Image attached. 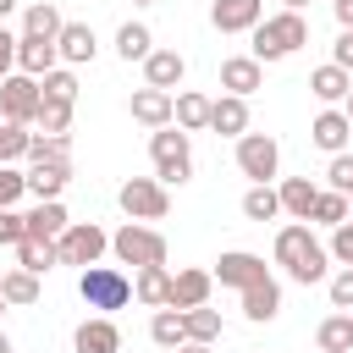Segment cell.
I'll use <instances>...</instances> for the list:
<instances>
[{
	"instance_id": "cell-29",
	"label": "cell",
	"mask_w": 353,
	"mask_h": 353,
	"mask_svg": "<svg viewBox=\"0 0 353 353\" xmlns=\"http://www.w3.org/2000/svg\"><path fill=\"white\" fill-rule=\"evenodd\" d=\"M116 55H121L127 66H132V61L143 66V61L154 55V33H149L143 22H121V28H116Z\"/></svg>"
},
{
	"instance_id": "cell-43",
	"label": "cell",
	"mask_w": 353,
	"mask_h": 353,
	"mask_svg": "<svg viewBox=\"0 0 353 353\" xmlns=\"http://www.w3.org/2000/svg\"><path fill=\"white\" fill-rule=\"evenodd\" d=\"M28 243V215L22 210H0V248H17Z\"/></svg>"
},
{
	"instance_id": "cell-17",
	"label": "cell",
	"mask_w": 353,
	"mask_h": 353,
	"mask_svg": "<svg viewBox=\"0 0 353 353\" xmlns=\"http://www.w3.org/2000/svg\"><path fill=\"white\" fill-rule=\"evenodd\" d=\"M254 88H265V66H259L254 55H226V61H221V94L248 99Z\"/></svg>"
},
{
	"instance_id": "cell-19",
	"label": "cell",
	"mask_w": 353,
	"mask_h": 353,
	"mask_svg": "<svg viewBox=\"0 0 353 353\" xmlns=\"http://www.w3.org/2000/svg\"><path fill=\"white\" fill-rule=\"evenodd\" d=\"M55 66H61L55 39H22V44H17V72H22V77H39V83H44Z\"/></svg>"
},
{
	"instance_id": "cell-16",
	"label": "cell",
	"mask_w": 353,
	"mask_h": 353,
	"mask_svg": "<svg viewBox=\"0 0 353 353\" xmlns=\"http://www.w3.org/2000/svg\"><path fill=\"white\" fill-rule=\"evenodd\" d=\"M55 50H61V66H88L94 55H99V33L88 28V22H66L61 28V39H55Z\"/></svg>"
},
{
	"instance_id": "cell-11",
	"label": "cell",
	"mask_w": 353,
	"mask_h": 353,
	"mask_svg": "<svg viewBox=\"0 0 353 353\" xmlns=\"http://www.w3.org/2000/svg\"><path fill=\"white\" fill-rule=\"evenodd\" d=\"M127 116H132L138 127L160 132V127H171V121H176V94H165V88H132Z\"/></svg>"
},
{
	"instance_id": "cell-12",
	"label": "cell",
	"mask_w": 353,
	"mask_h": 353,
	"mask_svg": "<svg viewBox=\"0 0 353 353\" xmlns=\"http://www.w3.org/2000/svg\"><path fill=\"white\" fill-rule=\"evenodd\" d=\"M347 138H353V121L342 116V105H325V110L309 121V143L325 149V154H347Z\"/></svg>"
},
{
	"instance_id": "cell-37",
	"label": "cell",
	"mask_w": 353,
	"mask_h": 353,
	"mask_svg": "<svg viewBox=\"0 0 353 353\" xmlns=\"http://www.w3.org/2000/svg\"><path fill=\"white\" fill-rule=\"evenodd\" d=\"M182 320H188V342H204V347H215V342H221V331H226V325H221V314H215L210 303H204V309H182Z\"/></svg>"
},
{
	"instance_id": "cell-41",
	"label": "cell",
	"mask_w": 353,
	"mask_h": 353,
	"mask_svg": "<svg viewBox=\"0 0 353 353\" xmlns=\"http://www.w3.org/2000/svg\"><path fill=\"white\" fill-rule=\"evenodd\" d=\"M325 292H331V309H347V314H353V265H342V270H331V281H325Z\"/></svg>"
},
{
	"instance_id": "cell-31",
	"label": "cell",
	"mask_w": 353,
	"mask_h": 353,
	"mask_svg": "<svg viewBox=\"0 0 353 353\" xmlns=\"http://www.w3.org/2000/svg\"><path fill=\"white\" fill-rule=\"evenodd\" d=\"M149 342L165 347V353H176V347L188 342V320H182V309H154V320H149Z\"/></svg>"
},
{
	"instance_id": "cell-39",
	"label": "cell",
	"mask_w": 353,
	"mask_h": 353,
	"mask_svg": "<svg viewBox=\"0 0 353 353\" xmlns=\"http://www.w3.org/2000/svg\"><path fill=\"white\" fill-rule=\"evenodd\" d=\"M28 143H33V132H28V127H11V121H0V165H17V160H28Z\"/></svg>"
},
{
	"instance_id": "cell-10",
	"label": "cell",
	"mask_w": 353,
	"mask_h": 353,
	"mask_svg": "<svg viewBox=\"0 0 353 353\" xmlns=\"http://www.w3.org/2000/svg\"><path fill=\"white\" fill-rule=\"evenodd\" d=\"M215 287H232V292H248V287H259L265 276H270V265L259 259V254H248V248H226L221 259H215Z\"/></svg>"
},
{
	"instance_id": "cell-1",
	"label": "cell",
	"mask_w": 353,
	"mask_h": 353,
	"mask_svg": "<svg viewBox=\"0 0 353 353\" xmlns=\"http://www.w3.org/2000/svg\"><path fill=\"white\" fill-rule=\"evenodd\" d=\"M270 254H276V265L287 270V281H298V287L331 281V248L314 237V226H309V221H292V226H281Z\"/></svg>"
},
{
	"instance_id": "cell-38",
	"label": "cell",
	"mask_w": 353,
	"mask_h": 353,
	"mask_svg": "<svg viewBox=\"0 0 353 353\" xmlns=\"http://www.w3.org/2000/svg\"><path fill=\"white\" fill-rule=\"evenodd\" d=\"M72 110H77L72 99H50V94H44V105H39L33 127H39V132H50V138H61V132L72 127Z\"/></svg>"
},
{
	"instance_id": "cell-3",
	"label": "cell",
	"mask_w": 353,
	"mask_h": 353,
	"mask_svg": "<svg viewBox=\"0 0 353 353\" xmlns=\"http://www.w3.org/2000/svg\"><path fill=\"white\" fill-rule=\"evenodd\" d=\"M149 165H154V176L165 188H182L193 176V132H182L176 121L160 127V132H149Z\"/></svg>"
},
{
	"instance_id": "cell-33",
	"label": "cell",
	"mask_w": 353,
	"mask_h": 353,
	"mask_svg": "<svg viewBox=\"0 0 353 353\" xmlns=\"http://www.w3.org/2000/svg\"><path fill=\"white\" fill-rule=\"evenodd\" d=\"M243 215L259 221V226L276 221V215H281V193H276V182H254V188L243 193Z\"/></svg>"
},
{
	"instance_id": "cell-8",
	"label": "cell",
	"mask_w": 353,
	"mask_h": 353,
	"mask_svg": "<svg viewBox=\"0 0 353 353\" xmlns=\"http://www.w3.org/2000/svg\"><path fill=\"white\" fill-rule=\"evenodd\" d=\"M237 171L248 176V188H254V182H276V176H281V143H276L270 132H254V127H248V132L237 138Z\"/></svg>"
},
{
	"instance_id": "cell-50",
	"label": "cell",
	"mask_w": 353,
	"mask_h": 353,
	"mask_svg": "<svg viewBox=\"0 0 353 353\" xmlns=\"http://www.w3.org/2000/svg\"><path fill=\"white\" fill-rule=\"evenodd\" d=\"M303 6H309V0H281V11H303Z\"/></svg>"
},
{
	"instance_id": "cell-56",
	"label": "cell",
	"mask_w": 353,
	"mask_h": 353,
	"mask_svg": "<svg viewBox=\"0 0 353 353\" xmlns=\"http://www.w3.org/2000/svg\"><path fill=\"white\" fill-rule=\"evenodd\" d=\"M347 204H353V193H347Z\"/></svg>"
},
{
	"instance_id": "cell-53",
	"label": "cell",
	"mask_w": 353,
	"mask_h": 353,
	"mask_svg": "<svg viewBox=\"0 0 353 353\" xmlns=\"http://www.w3.org/2000/svg\"><path fill=\"white\" fill-rule=\"evenodd\" d=\"M0 353H11V336H6V331H0Z\"/></svg>"
},
{
	"instance_id": "cell-46",
	"label": "cell",
	"mask_w": 353,
	"mask_h": 353,
	"mask_svg": "<svg viewBox=\"0 0 353 353\" xmlns=\"http://www.w3.org/2000/svg\"><path fill=\"white\" fill-rule=\"evenodd\" d=\"M17 44H22V33H11V28L0 22V83L17 72Z\"/></svg>"
},
{
	"instance_id": "cell-9",
	"label": "cell",
	"mask_w": 353,
	"mask_h": 353,
	"mask_svg": "<svg viewBox=\"0 0 353 353\" xmlns=\"http://www.w3.org/2000/svg\"><path fill=\"white\" fill-rule=\"evenodd\" d=\"M39 105H44V88H39V77H22V72H11V77L0 83V121H11V127H33Z\"/></svg>"
},
{
	"instance_id": "cell-25",
	"label": "cell",
	"mask_w": 353,
	"mask_h": 353,
	"mask_svg": "<svg viewBox=\"0 0 353 353\" xmlns=\"http://www.w3.org/2000/svg\"><path fill=\"white\" fill-rule=\"evenodd\" d=\"M132 298L149 303V309H171V270L165 265H143L132 276Z\"/></svg>"
},
{
	"instance_id": "cell-55",
	"label": "cell",
	"mask_w": 353,
	"mask_h": 353,
	"mask_svg": "<svg viewBox=\"0 0 353 353\" xmlns=\"http://www.w3.org/2000/svg\"><path fill=\"white\" fill-rule=\"evenodd\" d=\"M132 6H154V0H132Z\"/></svg>"
},
{
	"instance_id": "cell-6",
	"label": "cell",
	"mask_w": 353,
	"mask_h": 353,
	"mask_svg": "<svg viewBox=\"0 0 353 353\" xmlns=\"http://www.w3.org/2000/svg\"><path fill=\"white\" fill-rule=\"evenodd\" d=\"M116 204H121V215L127 221H165L171 215V188L160 182V176H127L121 188H116Z\"/></svg>"
},
{
	"instance_id": "cell-36",
	"label": "cell",
	"mask_w": 353,
	"mask_h": 353,
	"mask_svg": "<svg viewBox=\"0 0 353 353\" xmlns=\"http://www.w3.org/2000/svg\"><path fill=\"white\" fill-rule=\"evenodd\" d=\"M61 265V254H55V243H17V270H33V276H50Z\"/></svg>"
},
{
	"instance_id": "cell-7",
	"label": "cell",
	"mask_w": 353,
	"mask_h": 353,
	"mask_svg": "<svg viewBox=\"0 0 353 353\" xmlns=\"http://www.w3.org/2000/svg\"><path fill=\"white\" fill-rule=\"evenodd\" d=\"M55 254H61V265L88 270V265H99V259L110 254V232L94 226V221H72V226L55 237Z\"/></svg>"
},
{
	"instance_id": "cell-24",
	"label": "cell",
	"mask_w": 353,
	"mask_h": 353,
	"mask_svg": "<svg viewBox=\"0 0 353 353\" xmlns=\"http://www.w3.org/2000/svg\"><path fill=\"white\" fill-rule=\"evenodd\" d=\"M243 298V314L254 320V325H270L276 314H281V281L276 276H265L259 287H248V292H237Z\"/></svg>"
},
{
	"instance_id": "cell-28",
	"label": "cell",
	"mask_w": 353,
	"mask_h": 353,
	"mask_svg": "<svg viewBox=\"0 0 353 353\" xmlns=\"http://www.w3.org/2000/svg\"><path fill=\"white\" fill-rule=\"evenodd\" d=\"M210 94H199V88H176V127L182 132H210Z\"/></svg>"
},
{
	"instance_id": "cell-14",
	"label": "cell",
	"mask_w": 353,
	"mask_h": 353,
	"mask_svg": "<svg viewBox=\"0 0 353 353\" xmlns=\"http://www.w3.org/2000/svg\"><path fill=\"white\" fill-rule=\"evenodd\" d=\"M72 353H121V325L110 314H88L72 331Z\"/></svg>"
},
{
	"instance_id": "cell-20",
	"label": "cell",
	"mask_w": 353,
	"mask_h": 353,
	"mask_svg": "<svg viewBox=\"0 0 353 353\" xmlns=\"http://www.w3.org/2000/svg\"><path fill=\"white\" fill-rule=\"evenodd\" d=\"M309 94H314L320 105H342V99L353 94V72H342L336 61H325V66L309 72Z\"/></svg>"
},
{
	"instance_id": "cell-23",
	"label": "cell",
	"mask_w": 353,
	"mask_h": 353,
	"mask_svg": "<svg viewBox=\"0 0 353 353\" xmlns=\"http://www.w3.org/2000/svg\"><path fill=\"white\" fill-rule=\"evenodd\" d=\"M66 226H72V215H66L61 199H44V204L28 210V237H33V243H55Z\"/></svg>"
},
{
	"instance_id": "cell-51",
	"label": "cell",
	"mask_w": 353,
	"mask_h": 353,
	"mask_svg": "<svg viewBox=\"0 0 353 353\" xmlns=\"http://www.w3.org/2000/svg\"><path fill=\"white\" fill-rule=\"evenodd\" d=\"M11 11H17V0H0V22H6V17H11Z\"/></svg>"
},
{
	"instance_id": "cell-35",
	"label": "cell",
	"mask_w": 353,
	"mask_h": 353,
	"mask_svg": "<svg viewBox=\"0 0 353 353\" xmlns=\"http://www.w3.org/2000/svg\"><path fill=\"white\" fill-rule=\"evenodd\" d=\"M353 215V204H347V193H336V188H320V199H314V215H309V226H342Z\"/></svg>"
},
{
	"instance_id": "cell-34",
	"label": "cell",
	"mask_w": 353,
	"mask_h": 353,
	"mask_svg": "<svg viewBox=\"0 0 353 353\" xmlns=\"http://www.w3.org/2000/svg\"><path fill=\"white\" fill-rule=\"evenodd\" d=\"M0 292H6V303H11V309H33L44 287H39V276H33V270H6V276H0Z\"/></svg>"
},
{
	"instance_id": "cell-45",
	"label": "cell",
	"mask_w": 353,
	"mask_h": 353,
	"mask_svg": "<svg viewBox=\"0 0 353 353\" xmlns=\"http://www.w3.org/2000/svg\"><path fill=\"white\" fill-rule=\"evenodd\" d=\"M325 248H331V259H336V265H353V215L331 232V243H325Z\"/></svg>"
},
{
	"instance_id": "cell-54",
	"label": "cell",
	"mask_w": 353,
	"mask_h": 353,
	"mask_svg": "<svg viewBox=\"0 0 353 353\" xmlns=\"http://www.w3.org/2000/svg\"><path fill=\"white\" fill-rule=\"evenodd\" d=\"M6 309H11V303H6V292H0V314H6Z\"/></svg>"
},
{
	"instance_id": "cell-13",
	"label": "cell",
	"mask_w": 353,
	"mask_h": 353,
	"mask_svg": "<svg viewBox=\"0 0 353 353\" xmlns=\"http://www.w3.org/2000/svg\"><path fill=\"white\" fill-rule=\"evenodd\" d=\"M210 292H215V276L210 270H199V265L171 270V309H204Z\"/></svg>"
},
{
	"instance_id": "cell-15",
	"label": "cell",
	"mask_w": 353,
	"mask_h": 353,
	"mask_svg": "<svg viewBox=\"0 0 353 353\" xmlns=\"http://www.w3.org/2000/svg\"><path fill=\"white\" fill-rule=\"evenodd\" d=\"M210 22H215V33H254L265 22V0H215Z\"/></svg>"
},
{
	"instance_id": "cell-44",
	"label": "cell",
	"mask_w": 353,
	"mask_h": 353,
	"mask_svg": "<svg viewBox=\"0 0 353 353\" xmlns=\"http://www.w3.org/2000/svg\"><path fill=\"white\" fill-rule=\"evenodd\" d=\"M325 188L353 193V154H331V165H325Z\"/></svg>"
},
{
	"instance_id": "cell-49",
	"label": "cell",
	"mask_w": 353,
	"mask_h": 353,
	"mask_svg": "<svg viewBox=\"0 0 353 353\" xmlns=\"http://www.w3.org/2000/svg\"><path fill=\"white\" fill-rule=\"evenodd\" d=\"M176 353H215V347H204V342H182Z\"/></svg>"
},
{
	"instance_id": "cell-52",
	"label": "cell",
	"mask_w": 353,
	"mask_h": 353,
	"mask_svg": "<svg viewBox=\"0 0 353 353\" xmlns=\"http://www.w3.org/2000/svg\"><path fill=\"white\" fill-rule=\"evenodd\" d=\"M342 116H347V121H353V94H347V99H342Z\"/></svg>"
},
{
	"instance_id": "cell-40",
	"label": "cell",
	"mask_w": 353,
	"mask_h": 353,
	"mask_svg": "<svg viewBox=\"0 0 353 353\" xmlns=\"http://www.w3.org/2000/svg\"><path fill=\"white\" fill-rule=\"evenodd\" d=\"M39 88H44L50 99H72V105H77V72H72V66H55Z\"/></svg>"
},
{
	"instance_id": "cell-30",
	"label": "cell",
	"mask_w": 353,
	"mask_h": 353,
	"mask_svg": "<svg viewBox=\"0 0 353 353\" xmlns=\"http://www.w3.org/2000/svg\"><path fill=\"white\" fill-rule=\"evenodd\" d=\"M66 182H72V160H66V165H28V193H33L39 204H44V199H61Z\"/></svg>"
},
{
	"instance_id": "cell-26",
	"label": "cell",
	"mask_w": 353,
	"mask_h": 353,
	"mask_svg": "<svg viewBox=\"0 0 353 353\" xmlns=\"http://www.w3.org/2000/svg\"><path fill=\"white\" fill-rule=\"evenodd\" d=\"M61 28H66V17L55 0H33L22 11V39H61Z\"/></svg>"
},
{
	"instance_id": "cell-42",
	"label": "cell",
	"mask_w": 353,
	"mask_h": 353,
	"mask_svg": "<svg viewBox=\"0 0 353 353\" xmlns=\"http://www.w3.org/2000/svg\"><path fill=\"white\" fill-rule=\"evenodd\" d=\"M28 193V171L17 165H0V210H17V199Z\"/></svg>"
},
{
	"instance_id": "cell-48",
	"label": "cell",
	"mask_w": 353,
	"mask_h": 353,
	"mask_svg": "<svg viewBox=\"0 0 353 353\" xmlns=\"http://www.w3.org/2000/svg\"><path fill=\"white\" fill-rule=\"evenodd\" d=\"M331 11H336V22H342V28H353V0H331Z\"/></svg>"
},
{
	"instance_id": "cell-18",
	"label": "cell",
	"mask_w": 353,
	"mask_h": 353,
	"mask_svg": "<svg viewBox=\"0 0 353 353\" xmlns=\"http://www.w3.org/2000/svg\"><path fill=\"white\" fill-rule=\"evenodd\" d=\"M182 77H188V55L182 50H154L149 61H143V88H182Z\"/></svg>"
},
{
	"instance_id": "cell-2",
	"label": "cell",
	"mask_w": 353,
	"mask_h": 353,
	"mask_svg": "<svg viewBox=\"0 0 353 353\" xmlns=\"http://www.w3.org/2000/svg\"><path fill=\"white\" fill-rule=\"evenodd\" d=\"M303 44H309V17H303V11H276V17H265V22L248 33V55H254L259 66H276V61L298 55Z\"/></svg>"
},
{
	"instance_id": "cell-5",
	"label": "cell",
	"mask_w": 353,
	"mask_h": 353,
	"mask_svg": "<svg viewBox=\"0 0 353 353\" xmlns=\"http://www.w3.org/2000/svg\"><path fill=\"white\" fill-rule=\"evenodd\" d=\"M110 254H116V265H132V270L165 265V232H154V226H143V221H121V226L110 232Z\"/></svg>"
},
{
	"instance_id": "cell-22",
	"label": "cell",
	"mask_w": 353,
	"mask_h": 353,
	"mask_svg": "<svg viewBox=\"0 0 353 353\" xmlns=\"http://www.w3.org/2000/svg\"><path fill=\"white\" fill-rule=\"evenodd\" d=\"M276 193H281V215L309 221V215H314V199H320V182H309V176H281Z\"/></svg>"
},
{
	"instance_id": "cell-27",
	"label": "cell",
	"mask_w": 353,
	"mask_h": 353,
	"mask_svg": "<svg viewBox=\"0 0 353 353\" xmlns=\"http://www.w3.org/2000/svg\"><path fill=\"white\" fill-rule=\"evenodd\" d=\"M314 347H320V353H353V314H347V309L325 314V320L314 325Z\"/></svg>"
},
{
	"instance_id": "cell-47",
	"label": "cell",
	"mask_w": 353,
	"mask_h": 353,
	"mask_svg": "<svg viewBox=\"0 0 353 353\" xmlns=\"http://www.w3.org/2000/svg\"><path fill=\"white\" fill-rule=\"evenodd\" d=\"M331 61H336L342 72H353V28H342V33H336V44H331Z\"/></svg>"
},
{
	"instance_id": "cell-4",
	"label": "cell",
	"mask_w": 353,
	"mask_h": 353,
	"mask_svg": "<svg viewBox=\"0 0 353 353\" xmlns=\"http://www.w3.org/2000/svg\"><path fill=\"white\" fill-rule=\"evenodd\" d=\"M77 298L94 314H116L132 303V276L121 265H88V270H77Z\"/></svg>"
},
{
	"instance_id": "cell-21",
	"label": "cell",
	"mask_w": 353,
	"mask_h": 353,
	"mask_svg": "<svg viewBox=\"0 0 353 353\" xmlns=\"http://www.w3.org/2000/svg\"><path fill=\"white\" fill-rule=\"evenodd\" d=\"M210 132H215V138H243V132H248V99L221 94V99L210 105Z\"/></svg>"
},
{
	"instance_id": "cell-32",
	"label": "cell",
	"mask_w": 353,
	"mask_h": 353,
	"mask_svg": "<svg viewBox=\"0 0 353 353\" xmlns=\"http://www.w3.org/2000/svg\"><path fill=\"white\" fill-rule=\"evenodd\" d=\"M66 160H72V132H61V138L33 132V143H28V165H66Z\"/></svg>"
}]
</instances>
